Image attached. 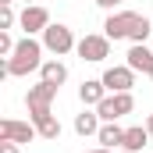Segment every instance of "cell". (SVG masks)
<instances>
[{"mask_svg":"<svg viewBox=\"0 0 153 153\" xmlns=\"http://www.w3.org/2000/svg\"><path fill=\"white\" fill-rule=\"evenodd\" d=\"M146 132H150V139H153V114L146 117Z\"/></svg>","mask_w":153,"mask_h":153,"instance_id":"7402d4cb","label":"cell"},{"mask_svg":"<svg viewBox=\"0 0 153 153\" xmlns=\"http://www.w3.org/2000/svg\"><path fill=\"white\" fill-rule=\"evenodd\" d=\"M39 78H43V82H50V85H64V82H68V68H64L61 61H43Z\"/></svg>","mask_w":153,"mask_h":153,"instance_id":"9a60e30c","label":"cell"},{"mask_svg":"<svg viewBox=\"0 0 153 153\" xmlns=\"http://www.w3.org/2000/svg\"><path fill=\"white\" fill-rule=\"evenodd\" d=\"M43 43H39L36 36H25V39H18V46H14V53L7 57V71L14 78H25L29 71H39L43 68Z\"/></svg>","mask_w":153,"mask_h":153,"instance_id":"6da1fadb","label":"cell"},{"mask_svg":"<svg viewBox=\"0 0 153 153\" xmlns=\"http://www.w3.org/2000/svg\"><path fill=\"white\" fill-rule=\"evenodd\" d=\"M39 135V128L32 121H14V117H4L0 121V139H11V143H32Z\"/></svg>","mask_w":153,"mask_h":153,"instance_id":"52a82bcc","label":"cell"},{"mask_svg":"<svg viewBox=\"0 0 153 153\" xmlns=\"http://www.w3.org/2000/svg\"><path fill=\"white\" fill-rule=\"evenodd\" d=\"M57 89H61V85H50V82H43V78H39V85H32V89L25 93V107H29L32 121H39V117H46V114H53V111H50V103H53Z\"/></svg>","mask_w":153,"mask_h":153,"instance_id":"7a4b0ae2","label":"cell"},{"mask_svg":"<svg viewBox=\"0 0 153 153\" xmlns=\"http://www.w3.org/2000/svg\"><path fill=\"white\" fill-rule=\"evenodd\" d=\"M14 25V4H7V7H0V32H7Z\"/></svg>","mask_w":153,"mask_h":153,"instance_id":"ac0fdd59","label":"cell"},{"mask_svg":"<svg viewBox=\"0 0 153 153\" xmlns=\"http://www.w3.org/2000/svg\"><path fill=\"white\" fill-rule=\"evenodd\" d=\"M14 46H18V43L11 39V32H0V57H11V53H14Z\"/></svg>","mask_w":153,"mask_h":153,"instance_id":"d6986e66","label":"cell"},{"mask_svg":"<svg viewBox=\"0 0 153 153\" xmlns=\"http://www.w3.org/2000/svg\"><path fill=\"white\" fill-rule=\"evenodd\" d=\"M78 57H82V61H89V64H100V61H107V57H111V39L107 36H96V32H93V36H82L78 39Z\"/></svg>","mask_w":153,"mask_h":153,"instance_id":"8992f818","label":"cell"},{"mask_svg":"<svg viewBox=\"0 0 153 153\" xmlns=\"http://www.w3.org/2000/svg\"><path fill=\"white\" fill-rule=\"evenodd\" d=\"M150 78H153V71H150Z\"/></svg>","mask_w":153,"mask_h":153,"instance_id":"484cf974","label":"cell"},{"mask_svg":"<svg viewBox=\"0 0 153 153\" xmlns=\"http://www.w3.org/2000/svg\"><path fill=\"white\" fill-rule=\"evenodd\" d=\"M103 85H107V93H132L135 71H132L128 64H114V68L103 71Z\"/></svg>","mask_w":153,"mask_h":153,"instance_id":"ba28073f","label":"cell"},{"mask_svg":"<svg viewBox=\"0 0 153 153\" xmlns=\"http://www.w3.org/2000/svg\"><path fill=\"white\" fill-rule=\"evenodd\" d=\"M150 32H153V22L150 18H143V14H139V22H135V29H132V43H146V39H150Z\"/></svg>","mask_w":153,"mask_h":153,"instance_id":"e0dca14e","label":"cell"},{"mask_svg":"<svg viewBox=\"0 0 153 153\" xmlns=\"http://www.w3.org/2000/svg\"><path fill=\"white\" fill-rule=\"evenodd\" d=\"M135 22H139V14H135V11H111V14H107V22H103V36L107 39H128L132 36V29H135Z\"/></svg>","mask_w":153,"mask_h":153,"instance_id":"5b68a950","label":"cell"},{"mask_svg":"<svg viewBox=\"0 0 153 153\" xmlns=\"http://www.w3.org/2000/svg\"><path fill=\"white\" fill-rule=\"evenodd\" d=\"M117 4H125V0H96V7H103V11H114Z\"/></svg>","mask_w":153,"mask_h":153,"instance_id":"44dd1931","label":"cell"},{"mask_svg":"<svg viewBox=\"0 0 153 153\" xmlns=\"http://www.w3.org/2000/svg\"><path fill=\"white\" fill-rule=\"evenodd\" d=\"M39 128V139H46V143H53V139H61V121L53 114H46V117H39V121H32Z\"/></svg>","mask_w":153,"mask_h":153,"instance_id":"2e32d148","label":"cell"},{"mask_svg":"<svg viewBox=\"0 0 153 153\" xmlns=\"http://www.w3.org/2000/svg\"><path fill=\"white\" fill-rule=\"evenodd\" d=\"M89 153H114V150H107V146H100V150H89Z\"/></svg>","mask_w":153,"mask_h":153,"instance_id":"603a6c76","label":"cell"},{"mask_svg":"<svg viewBox=\"0 0 153 153\" xmlns=\"http://www.w3.org/2000/svg\"><path fill=\"white\" fill-rule=\"evenodd\" d=\"M29 4H36V0H25V7H29Z\"/></svg>","mask_w":153,"mask_h":153,"instance_id":"d4e9b609","label":"cell"},{"mask_svg":"<svg viewBox=\"0 0 153 153\" xmlns=\"http://www.w3.org/2000/svg\"><path fill=\"white\" fill-rule=\"evenodd\" d=\"M0 153H22V143H11V139H0Z\"/></svg>","mask_w":153,"mask_h":153,"instance_id":"ffe728a7","label":"cell"},{"mask_svg":"<svg viewBox=\"0 0 153 153\" xmlns=\"http://www.w3.org/2000/svg\"><path fill=\"white\" fill-rule=\"evenodd\" d=\"M132 111H135V96L132 93H107L100 100V107H96V114L103 121H117V117L132 114Z\"/></svg>","mask_w":153,"mask_h":153,"instance_id":"277c9868","label":"cell"},{"mask_svg":"<svg viewBox=\"0 0 153 153\" xmlns=\"http://www.w3.org/2000/svg\"><path fill=\"white\" fill-rule=\"evenodd\" d=\"M100 125H103V117L96 114V111H89V107H85L82 114H75V132L78 135H96Z\"/></svg>","mask_w":153,"mask_h":153,"instance_id":"5bb4252c","label":"cell"},{"mask_svg":"<svg viewBox=\"0 0 153 153\" xmlns=\"http://www.w3.org/2000/svg\"><path fill=\"white\" fill-rule=\"evenodd\" d=\"M103 96H107L103 78H85V82L78 85V100H82V107H100Z\"/></svg>","mask_w":153,"mask_h":153,"instance_id":"8fae6325","label":"cell"},{"mask_svg":"<svg viewBox=\"0 0 153 153\" xmlns=\"http://www.w3.org/2000/svg\"><path fill=\"white\" fill-rule=\"evenodd\" d=\"M7 4H14V0H0V7H7Z\"/></svg>","mask_w":153,"mask_h":153,"instance_id":"cb8c5ba5","label":"cell"},{"mask_svg":"<svg viewBox=\"0 0 153 153\" xmlns=\"http://www.w3.org/2000/svg\"><path fill=\"white\" fill-rule=\"evenodd\" d=\"M22 29H25V36H36V32H46V25H50V11L43 7V4H29L25 11H22Z\"/></svg>","mask_w":153,"mask_h":153,"instance_id":"9c48e42d","label":"cell"},{"mask_svg":"<svg viewBox=\"0 0 153 153\" xmlns=\"http://www.w3.org/2000/svg\"><path fill=\"white\" fill-rule=\"evenodd\" d=\"M125 64H128L132 71H146V75H150L153 71V50L146 43H132V50L125 53Z\"/></svg>","mask_w":153,"mask_h":153,"instance_id":"30bf717a","label":"cell"},{"mask_svg":"<svg viewBox=\"0 0 153 153\" xmlns=\"http://www.w3.org/2000/svg\"><path fill=\"white\" fill-rule=\"evenodd\" d=\"M43 46L50 50V53H57V57H64V53H71L78 43L71 36V29L68 25H61V22H50L46 25V32H43Z\"/></svg>","mask_w":153,"mask_h":153,"instance_id":"3957f363","label":"cell"},{"mask_svg":"<svg viewBox=\"0 0 153 153\" xmlns=\"http://www.w3.org/2000/svg\"><path fill=\"white\" fill-rule=\"evenodd\" d=\"M96 139H100V146L117 150V146L125 143V128H121L117 121H103V125H100V132H96Z\"/></svg>","mask_w":153,"mask_h":153,"instance_id":"7c38bea8","label":"cell"},{"mask_svg":"<svg viewBox=\"0 0 153 153\" xmlns=\"http://www.w3.org/2000/svg\"><path fill=\"white\" fill-rule=\"evenodd\" d=\"M146 143H150L146 125H135V128H125V143H121V150H125V153H143Z\"/></svg>","mask_w":153,"mask_h":153,"instance_id":"4fadbf2b","label":"cell"}]
</instances>
